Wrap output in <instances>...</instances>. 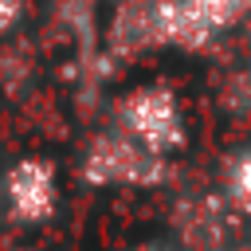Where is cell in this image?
Listing matches in <instances>:
<instances>
[{
    "label": "cell",
    "instance_id": "6da1fadb",
    "mask_svg": "<svg viewBox=\"0 0 251 251\" xmlns=\"http://www.w3.org/2000/svg\"><path fill=\"white\" fill-rule=\"evenodd\" d=\"M118 126H122V133L129 141H137L145 153L165 157V161L188 145L184 106H180V94L169 82L133 86L118 102Z\"/></svg>",
    "mask_w": 251,
    "mask_h": 251
},
{
    "label": "cell",
    "instance_id": "7a4b0ae2",
    "mask_svg": "<svg viewBox=\"0 0 251 251\" xmlns=\"http://www.w3.org/2000/svg\"><path fill=\"white\" fill-rule=\"evenodd\" d=\"M78 176L82 184L90 188H110V184H126V188H157L173 176L169 161L165 157H153L145 153L137 141H129L122 129H110V133H98L86 153H82V165H78Z\"/></svg>",
    "mask_w": 251,
    "mask_h": 251
},
{
    "label": "cell",
    "instance_id": "3957f363",
    "mask_svg": "<svg viewBox=\"0 0 251 251\" xmlns=\"http://www.w3.org/2000/svg\"><path fill=\"white\" fill-rule=\"evenodd\" d=\"M8 216L20 224H47L59 208V176L43 157H20L0 180Z\"/></svg>",
    "mask_w": 251,
    "mask_h": 251
},
{
    "label": "cell",
    "instance_id": "277c9868",
    "mask_svg": "<svg viewBox=\"0 0 251 251\" xmlns=\"http://www.w3.org/2000/svg\"><path fill=\"white\" fill-rule=\"evenodd\" d=\"M153 43L200 55L216 43V31L196 16L188 0H153Z\"/></svg>",
    "mask_w": 251,
    "mask_h": 251
},
{
    "label": "cell",
    "instance_id": "5b68a950",
    "mask_svg": "<svg viewBox=\"0 0 251 251\" xmlns=\"http://www.w3.org/2000/svg\"><path fill=\"white\" fill-rule=\"evenodd\" d=\"M227 204L220 196H196L176 208V231L196 251H216L227 235Z\"/></svg>",
    "mask_w": 251,
    "mask_h": 251
},
{
    "label": "cell",
    "instance_id": "8992f818",
    "mask_svg": "<svg viewBox=\"0 0 251 251\" xmlns=\"http://www.w3.org/2000/svg\"><path fill=\"white\" fill-rule=\"evenodd\" d=\"M106 43H110L114 55H122V59L157 47V43H153V0H122L118 12H114V20H110Z\"/></svg>",
    "mask_w": 251,
    "mask_h": 251
},
{
    "label": "cell",
    "instance_id": "52a82bcc",
    "mask_svg": "<svg viewBox=\"0 0 251 251\" xmlns=\"http://www.w3.org/2000/svg\"><path fill=\"white\" fill-rule=\"evenodd\" d=\"M220 200L227 212H251V145L235 149L220 173Z\"/></svg>",
    "mask_w": 251,
    "mask_h": 251
},
{
    "label": "cell",
    "instance_id": "ba28073f",
    "mask_svg": "<svg viewBox=\"0 0 251 251\" xmlns=\"http://www.w3.org/2000/svg\"><path fill=\"white\" fill-rule=\"evenodd\" d=\"M192 8H196V16L220 35V31H227V27H235V24H243L247 16H251V0H188Z\"/></svg>",
    "mask_w": 251,
    "mask_h": 251
},
{
    "label": "cell",
    "instance_id": "9c48e42d",
    "mask_svg": "<svg viewBox=\"0 0 251 251\" xmlns=\"http://www.w3.org/2000/svg\"><path fill=\"white\" fill-rule=\"evenodd\" d=\"M24 8H27V0H0V31H12L24 16Z\"/></svg>",
    "mask_w": 251,
    "mask_h": 251
},
{
    "label": "cell",
    "instance_id": "30bf717a",
    "mask_svg": "<svg viewBox=\"0 0 251 251\" xmlns=\"http://www.w3.org/2000/svg\"><path fill=\"white\" fill-rule=\"evenodd\" d=\"M137 251H165V247H137Z\"/></svg>",
    "mask_w": 251,
    "mask_h": 251
},
{
    "label": "cell",
    "instance_id": "8fae6325",
    "mask_svg": "<svg viewBox=\"0 0 251 251\" xmlns=\"http://www.w3.org/2000/svg\"><path fill=\"white\" fill-rule=\"evenodd\" d=\"M31 251H35V247H31Z\"/></svg>",
    "mask_w": 251,
    "mask_h": 251
}]
</instances>
